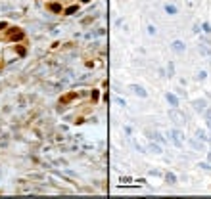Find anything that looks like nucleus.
Returning <instances> with one entry per match:
<instances>
[{"mask_svg": "<svg viewBox=\"0 0 211 199\" xmlns=\"http://www.w3.org/2000/svg\"><path fill=\"white\" fill-rule=\"evenodd\" d=\"M29 38L12 23H0V71H4L12 63L19 61L27 54Z\"/></svg>", "mask_w": 211, "mask_h": 199, "instance_id": "1", "label": "nucleus"}, {"mask_svg": "<svg viewBox=\"0 0 211 199\" xmlns=\"http://www.w3.org/2000/svg\"><path fill=\"white\" fill-rule=\"evenodd\" d=\"M44 10L54 15H69L90 0H39Z\"/></svg>", "mask_w": 211, "mask_h": 199, "instance_id": "2", "label": "nucleus"}]
</instances>
